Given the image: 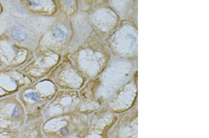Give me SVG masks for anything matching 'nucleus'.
<instances>
[{"mask_svg": "<svg viewBox=\"0 0 209 138\" xmlns=\"http://www.w3.org/2000/svg\"><path fill=\"white\" fill-rule=\"evenodd\" d=\"M12 37L13 39L18 41H22L26 40L27 34L25 30L21 28H15L12 32Z\"/></svg>", "mask_w": 209, "mask_h": 138, "instance_id": "nucleus-1", "label": "nucleus"}, {"mask_svg": "<svg viewBox=\"0 0 209 138\" xmlns=\"http://www.w3.org/2000/svg\"><path fill=\"white\" fill-rule=\"evenodd\" d=\"M28 4L33 7H38L41 5V1L38 0H30L27 1Z\"/></svg>", "mask_w": 209, "mask_h": 138, "instance_id": "nucleus-2", "label": "nucleus"}, {"mask_svg": "<svg viewBox=\"0 0 209 138\" xmlns=\"http://www.w3.org/2000/svg\"><path fill=\"white\" fill-rule=\"evenodd\" d=\"M53 35H55L57 37H63L64 35V32L60 30V29H55L53 31Z\"/></svg>", "mask_w": 209, "mask_h": 138, "instance_id": "nucleus-3", "label": "nucleus"}, {"mask_svg": "<svg viewBox=\"0 0 209 138\" xmlns=\"http://www.w3.org/2000/svg\"><path fill=\"white\" fill-rule=\"evenodd\" d=\"M25 96L27 97H30L33 100H36L38 98V95H37L36 94H35V93H33L27 94L26 95H25Z\"/></svg>", "mask_w": 209, "mask_h": 138, "instance_id": "nucleus-4", "label": "nucleus"}]
</instances>
